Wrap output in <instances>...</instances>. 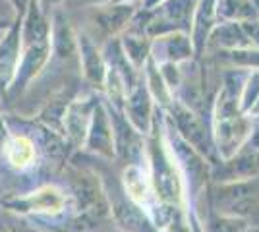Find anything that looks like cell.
<instances>
[{"label":"cell","mask_w":259,"mask_h":232,"mask_svg":"<svg viewBox=\"0 0 259 232\" xmlns=\"http://www.w3.org/2000/svg\"><path fill=\"white\" fill-rule=\"evenodd\" d=\"M27 2H29V0H14V4H16V6H18V8H25V4H27Z\"/></svg>","instance_id":"obj_2"},{"label":"cell","mask_w":259,"mask_h":232,"mask_svg":"<svg viewBox=\"0 0 259 232\" xmlns=\"http://www.w3.org/2000/svg\"><path fill=\"white\" fill-rule=\"evenodd\" d=\"M6 155L10 159L12 165L25 166L33 159V145L29 140L25 137H14L8 147H6Z\"/></svg>","instance_id":"obj_1"},{"label":"cell","mask_w":259,"mask_h":232,"mask_svg":"<svg viewBox=\"0 0 259 232\" xmlns=\"http://www.w3.org/2000/svg\"><path fill=\"white\" fill-rule=\"evenodd\" d=\"M6 14V4H4V0H0V16H4Z\"/></svg>","instance_id":"obj_3"}]
</instances>
